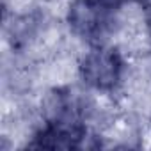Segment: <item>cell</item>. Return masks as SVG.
Listing matches in <instances>:
<instances>
[{
    "label": "cell",
    "mask_w": 151,
    "mask_h": 151,
    "mask_svg": "<svg viewBox=\"0 0 151 151\" xmlns=\"http://www.w3.org/2000/svg\"><path fill=\"white\" fill-rule=\"evenodd\" d=\"M124 0H75L69 7V25L87 39L100 37L112 23Z\"/></svg>",
    "instance_id": "2"
},
{
    "label": "cell",
    "mask_w": 151,
    "mask_h": 151,
    "mask_svg": "<svg viewBox=\"0 0 151 151\" xmlns=\"http://www.w3.org/2000/svg\"><path fill=\"white\" fill-rule=\"evenodd\" d=\"M124 71V62L116 48L98 46L91 50L80 62L82 80L98 91H114Z\"/></svg>",
    "instance_id": "1"
},
{
    "label": "cell",
    "mask_w": 151,
    "mask_h": 151,
    "mask_svg": "<svg viewBox=\"0 0 151 151\" xmlns=\"http://www.w3.org/2000/svg\"><path fill=\"white\" fill-rule=\"evenodd\" d=\"M86 124L71 110H60L59 116L52 117L30 142V147H50V149H71L78 147L86 137Z\"/></svg>",
    "instance_id": "3"
}]
</instances>
